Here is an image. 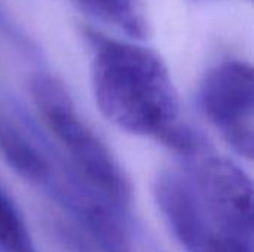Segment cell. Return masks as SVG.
Instances as JSON below:
<instances>
[{"label":"cell","instance_id":"6da1fadb","mask_svg":"<svg viewBox=\"0 0 254 252\" xmlns=\"http://www.w3.org/2000/svg\"><path fill=\"white\" fill-rule=\"evenodd\" d=\"M91 37V83L98 110L129 134L167 143L180 125L179 95L164 61L134 43Z\"/></svg>","mask_w":254,"mask_h":252},{"label":"cell","instance_id":"7a4b0ae2","mask_svg":"<svg viewBox=\"0 0 254 252\" xmlns=\"http://www.w3.org/2000/svg\"><path fill=\"white\" fill-rule=\"evenodd\" d=\"M31 98L45 126L64 149L89 189L116 209H127L131 186L116 157L80 117L65 86L49 74H37Z\"/></svg>","mask_w":254,"mask_h":252},{"label":"cell","instance_id":"3957f363","mask_svg":"<svg viewBox=\"0 0 254 252\" xmlns=\"http://www.w3.org/2000/svg\"><path fill=\"white\" fill-rule=\"evenodd\" d=\"M204 114L229 147L246 159L254 154L253 70L243 61L213 67L199 89Z\"/></svg>","mask_w":254,"mask_h":252},{"label":"cell","instance_id":"277c9868","mask_svg":"<svg viewBox=\"0 0 254 252\" xmlns=\"http://www.w3.org/2000/svg\"><path fill=\"white\" fill-rule=\"evenodd\" d=\"M155 199L170 232L186 252H253V242L231 235L210 217L189 177L161 172Z\"/></svg>","mask_w":254,"mask_h":252},{"label":"cell","instance_id":"5b68a950","mask_svg":"<svg viewBox=\"0 0 254 252\" xmlns=\"http://www.w3.org/2000/svg\"><path fill=\"white\" fill-rule=\"evenodd\" d=\"M193 187L210 217L231 235L253 242V184L235 162L199 147Z\"/></svg>","mask_w":254,"mask_h":252},{"label":"cell","instance_id":"8992f818","mask_svg":"<svg viewBox=\"0 0 254 252\" xmlns=\"http://www.w3.org/2000/svg\"><path fill=\"white\" fill-rule=\"evenodd\" d=\"M0 153L22 177L42 181L48 177V165L36 149L6 120L0 117Z\"/></svg>","mask_w":254,"mask_h":252},{"label":"cell","instance_id":"52a82bcc","mask_svg":"<svg viewBox=\"0 0 254 252\" xmlns=\"http://www.w3.org/2000/svg\"><path fill=\"white\" fill-rule=\"evenodd\" d=\"M89 12L132 37H146L149 24L135 0H79Z\"/></svg>","mask_w":254,"mask_h":252},{"label":"cell","instance_id":"ba28073f","mask_svg":"<svg viewBox=\"0 0 254 252\" xmlns=\"http://www.w3.org/2000/svg\"><path fill=\"white\" fill-rule=\"evenodd\" d=\"M0 252H37L12 201L0 189Z\"/></svg>","mask_w":254,"mask_h":252},{"label":"cell","instance_id":"9c48e42d","mask_svg":"<svg viewBox=\"0 0 254 252\" xmlns=\"http://www.w3.org/2000/svg\"><path fill=\"white\" fill-rule=\"evenodd\" d=\"M128 252H129V251H128Z\"/></svg>","mask_w":254,"mask_h":252}]
</instances>
